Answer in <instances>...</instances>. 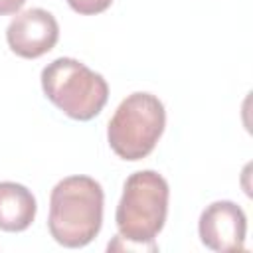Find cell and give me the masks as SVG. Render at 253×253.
Masks as SVG:
<instances>
[{
  "label": "cell",
  "mask_w": 253,
  "mask_h": 253,
  "mask_svg": "<svg viewBox=\"0 0 253 253\" xmlns=\"http://www.w3.org/2000/svg\"><path fill=\"white\" fill-rule=\"evenodd\" d=\"M43 95L69 119H95L109 99V85L101 73L73 57H57L42 69Z\"/></svg>",
  "instance_id": "cell-3"
},
{
  "label": "cell",
  "mask_w": 253,
  "mask_h": 253,
  "mask_svg": "<svg viewBox=\"0 0 253 253\" xmlns=\"http://www.w3.org/2000/svg\"><path fill=\"white\" fill-rule=\"evenodd\" d=\"M109 251H158V245L156 241L154 243H136V241H128L121 235H117L109 245H107Z\"/></svg>",
  "instance_id": "cell-9"
},
{
  "label": "cell",
  "mask_w": 253,
  "mask_h": 253,
  "mask_svg": "<svg viewBox=\"0 0 253 253\" xmlns=\"http://www.w3.org/2000/svg\"><path fill=\"white\" fill-rule=\"evenodd\" d=\"M38 204L34 194L18 182H0V229L18 233L36 219Z\"/></svg>",
  "instance_id": "cell-7"
},
{
  "label": "cell",
  "mask_w": 253,
  "mask_h": 253,
  "mask_svg": "<svg viewBox=\"0 0 253 253\" xmlns=\"http://www.w3.org/2000/svg\"><path fill=\"white\" fill-rule=\"evenodd\" d=\"M168 182L154 170H138L125 180L115 221L119 235L136 243H154L168 215Z\"/></svg>",
  "instance_id": "cell-2"
},
{
  "label": "cell",
  "mask_w": 253,
  "mask_h": 253,
  "mask_svg": "<svg viewBox=\"0 0 253 253\" xmlns=\"http://www.w3.org/2000/svg\"><path fill=\"white\" fill-rule=\"evenodd\" d=\"M198 233L202 243L217 253H233L245 249L247 217L245 211L229 200H219L210 206L200 215Z\"/></svg>",
  "instance_id": "cell-5"
},
{
  "label": "cell",
  "mask_w": 253,
  "mask_h": 253,
  "mask_svg": "<svg viewBox=\"0 0 253 253\" xmlns=\"http://www.w3.org/2000/svg\"><path fill=\"white\" fill-rule=\"evenodd\" d=\"M59 40V24L51 12L30 8L12 18L6 28L10 49L24 59H38L51 51Z\"/></svg>",
  "instance_id": "cell-6"
},
{
  "label": "cell",
  "mask_w": 253,
  "mask_h": 253,
  "mask_svg": "<svg viewBox=\"0 0 253 253\" xmlns=\"http://www.w3.org/2000/svg\"><path fill=\"white\" fill-rule=\"evenodd\" d=\"M69 8L81 16H95V14H101L105 12L113 0H67Z\"/></svg>",
  "instance_id": "cell-8"
},
{
  "label": "cell",
  "mask_w": 253,
  "mask_h": 253,
  "mask_svg": "<svg viewBox=\"0 0 253 253\" xmlns=\"http://www.w3.org/2000/svg\"><path fill=\"white\" fill-rule=\"evenodd\" d=\"M164 126L166 111L162 101L152 93L136 91L117 107L107 126V140L119 158L136 162L154 150Z\"/></svg>",
  "instance_id": "cell-4"
},
{
  "label": "cell",
  "mask_w": 253,
  "mask_h": 253,
  "mask_svg": "<svg viewBox=\"0 0 253 253\" xmlns=\"http://www.w3.org/2000/svg\"><path fill=\"white\" fill-rule=\"evenodd\" d=\"M105 194L91 176H67L49 196L47 229L51 237L69 249L89 245L103 225Z\"/></svg>",
  "instance_id": "cell-1"
},
{
  "label": "cell",
  "mask_w": 253,
  "mask_h": 253,
  "mask_svg": "<svg viewBox=\"0 0 253 253\" xmlns=\"http://www.w3.org/2000/svg\"><path fill=\"white\" fill-rule=\"evenodd\" d=\"M26 0H0V16H8V14H16Z\"/></svg>",
  "instance_id": "cell-10"
}]
</instances>
